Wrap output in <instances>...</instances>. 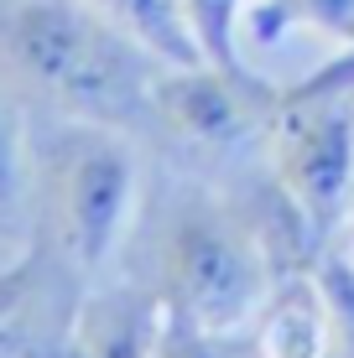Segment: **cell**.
Listing matches in <instances>:
<instances>
[{"label": "cell", "mask_w": 354, "mask_h": 358, "mask_svg": "<svg viewBox=\"0 0 354 358\" xmlns=\"http://www.w3.org/2000/svg\"><path fill=\"white\" fill-rule=\"evenodd\" d=\"M156 57L94 0H0V89L156 145Z\"/></svg>", "instance_id": "1"}, {"label": "cell", "mask_w": 354, "mask_h": 358, "mask_svg": "<svg viewBox=\"0 0 354 358\" xmlns=\"http://www.w3.org/2000/svg\"><path fill=\"white\" fill-rule=\"evenodd\" d=\"M156 296L172 322L203 332L255 327L271 296V260L235 203L188 192L156 234Z\"/></svg>", "instance_id": "2"}, {"label": "cell", "mask_w": 354, "mask_h": 358, "mask_svg": "<svg viewBox=\"0 0 354 358\" xmlns=\"http://www.w3.org/2000/svg\"><path fill=\"white\" fill-rule=\"evenodd\" d=\"M136 203V145L125 130L63 120L42 151V234L68 280H89L125 234Z\"/></svg>", "instance_id": "3"}, {"label": "cell", "mask_w": 354, "mask_h": 358, "mask_svg": "<svg viewBox=\"0 0 354 358\" xmlns=\"http://www.w3.org/2000/svg\"><path fill=\"white\" fill-rule=\"evenodd\" d=\"M271 177L308 213L323 239H339L354 218V94L339 99H282L271 125Z\"/></svg>", "instance_id": "4"}, {"label": "cell", "mask_w": 354, "mask_h": 358, "mask_svg": "<svg viewBox=\"0 0 354 358\" xmlns=\"http://www.w3.org/2000/svg\"><path fill=\"white\" fill-rule=\"evenodd\" d=\"M276 94L282 89L266 83L261 73H229L214 63H162L151 83L156 145L172 141L188 156H229L245 141H266Z\"/></svg>", "instance_id": "5"}, {"label": "cell", "mask_w": 354, "mask_h": 358, "mask_svg": "<svg viewBox=\"0 0 354 358\" xmlns=\"http://www.w3.org/2000/svg\"><path fill=\"white\" fill-rule=\"evenodd\" d=\"M162 296L141 291H104L83 296L68 322L63 353L57 358H151L162 338Z\"/></svg>", "instance_id": "6"}, {"label": "cell", "mask_w": 354, "mask_h": 358, "mask_svg": "<svg viewBox=\"0 0 354 358\" xmlns=\"http://www.w3.org/2000/svg\"><path fill=\"white\" fill-rule=\"evenodd\" d=\"M130 42H141L156 63H172V68H193V63H209L198 52L188 31V16H182V0H94Z\"/></svg>", "instance_id": "7"}, {"label": "cell", "mask_w": 354, "mask_h": 358, "mask_svg": "<svg viewBox=\"0 0 354 358\" xmlns=\"http://www.w3.org/2000/svg\"><path fill=\"white\" fill-rule=\"evenodd\" d=\"M182 16H188V31L198 42V52L214 68L255 73L245 63V52H240V27L250 16V0H182Z\"/></svg>", "instance_id": "8"}, {"label": "cell", "mask_w": 354, "mask_h": 358, "mask_svg": "<svg viewBox=\"0 0 354 358\" xmlns=\"http://www.w3.org/2000/svg\"><path fill=\"white\" fill-rule=\"evenodd\" d=\"M250 16L261 36H282L292 27L339 36V42L354 36V0H250Z\"/></svg>", "instance_id": "9"}, {"label": "cell", "mask_w": 354, "mask_h": 358, "mask_svg": "<svg viewBox=\"0 0 354 358\" xmlns=\"http://www.w3.org/2000/svg\"><path fill=\"white\" fill-rule=\"evenodd\" d=\"M57 260L47 255V244L36 239L21 260H11L6 270H0V338H11V332L21 327V317L36 306V296H42V286L53 280Z\"/></svg>", "instance_id": "10"}, {"label": "cell", "mask_w": 354, "mask_h": 358, "mask_svg": "<svg viewBox=\"0 0 354 358\" xmlns=\"http://www.w3.org/2000/svg\"><path fill=\"white\" fill-rule=\"evenodd\" d=\"M313 275H318V291H323V301H328V317H334L339 353L354 358V265L334 250V244H328V250L318 255V265H313Z\"/></svg>", "instance_id": "11"}, {"label": "cell", "mask_w": 354, "mask_h": 358, "mask_svg": "<svg viewBox=\"0 0 354 358\" xmlns=\"http://www.w3.org/2000/svg\"><path fill=\"white\" fill-rule=\"evenodd\" d=\"M339 94H354V36L313 73H302L297 83H282V99H339Z\"/></svg>", "instance_id": "12"}, {"label": "cell", "mask_w": 354, "mask_h": 358, "mask_svg": "<svg viewBox=\"0 0 354 358\" xmlns=\"http://www.w3.org/2000/svg\"><path fill=\"white\" fill-rule=\"evenodd\" d=\"M16 187H21V130L6 104V89H0V208L16 197Z\"/></svg>", "instance_id": "13"}, {"label": "cell", "mask_w": 354, "mask_h": 358, "mask_svg": "<svg viewBox=\"0 0 354 358\" xmlns=\"http://www.w3.org/2000/svg\"><path fill=\"white\" fill-rule=\"evenodd\" d=\"M334 250H339V255H344V260L354 265V218L344 224V234H339V239H334Z\"/></svg>", "instance_id": "14"}]
</instances>
